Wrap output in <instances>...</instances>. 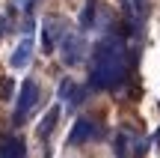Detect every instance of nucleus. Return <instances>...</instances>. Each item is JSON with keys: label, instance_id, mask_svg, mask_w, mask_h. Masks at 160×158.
<instances>
[{"label": "nucleus", "instance_id": "12", "mask_svg": "<svg viewBox=\"0 0 160 158\" xmlns=\"http://www.w3.org/2000/svg\"><path fill=\"white\" fill-rule=\"evenodd\" d=\"M12 93H15V84H12L9 78H6V81H0V99L9 101V99H12Z\"/></svg>", "mask_w": 160, "mask_h": 158}, {"label": "nucleus", "instance_id": "10", "mask_svg": "<svg viewBox=\"0 0 160 158\" xmlns=\"http://www.w3.org/2000/svg\"><path fill=\"white\" fill-rule=\"evenodd\" d=\"M57 119H59V105H53L51 111H48V117H45V119L39 123V128H36V134H39V137H48V134H51L53 128H57Z\"/></svg>", "mask_w": 160, "mask_h": 158}, {"label": "nucleus", "instance_id": "5", "mask_svg": "<svg viewBox=\"0 0 160 158\" xmlns=\"http://www.w3.org/2000/svg\"><path fill=\"white\" fill-rule=\"evenodd\" d=\"M95 134H98L95 123H92V119H86V117H80L77 123H74V128L68 131V146H83V143L92 140Z\"/></svg>", "mask_w": 160, "mask_h": 158}, {"label": "nucleus", "instance_id": "14", "mask_svg": "<svg viewBox=\"0 0 160 158\" xmlns=\"http://www.w3.org/2000/svg\"><path fill=\"white\" fill-rule=\"evenodd\" d=\"M151 143H154V146H160V128L154 131V137H151Z\"/></svg>", "mask_w": 160, "mask_h": 158}, {"label": "nucleus", "instance_id": "7", "mask_svg": "<svg viewBox=\"0 0 160 158\" xmlns=\"http://www.w3.org/2000/svg\"><path fill=\"white\" fill-rule=\"evenodd\" d=\"M59 101H65L68 107H77L83 101V90H77L71 78H62L59 81Z\"/></svg>", "mask_w": 160, "mask_h": 158}, {"label": "nucleus", "instance_id": "13", "mask_svg": "<svg viewBox=\"0 0 160 158\" xmlns=\"http://www.w3.org/2000/svg\"><path fill=\"white\" fill-rule=\"evenodd\" d=\"M21 9H24V12H27V15H30V12L36 9V0H21Z\"/></svg>", "mask_w": 160, "mask_h": 158}, {"label": "nucleus", "instance_id": "3", "mask_svg": "<svg viewBox=\"0 0 160 158\" xmlns=\"http://www.w3.org/2000/svg\"><path fill=\"white\" fill-rule=\"evenodd\" d=\"M59 54H62V63L65 66L83 63V57H86V39H83V33H68V30H65V36L59 39Z\"/></svg>", "mask_w": 160, "mask_h": 158}, {"label": "nucleus", "instance_id": "8", "mask_svg": "<svg viewBox=\"0 0 160 158\" xmlns=\"http://www.w3.org/2000/svg\"><path fill=\"white\" fill-rule=\"evenodd\" d=\"M24 155H27V146L18 137H6L0 143V158H24Z\"/></svg>", "mask_w": 160, "mask_h": 158}, {"label": "nucleus", "instance_id": "2", "mask_svg": "<svg viewBox=\"0 0 160 158\" xmlns=\"http://www.w3.org/2000/svg\"><path fill=\"white\" fill-rule=\"evenodd\" d=\"M36 105H39V84H36L33 78H27V81L21 84V93H18V105H15V113H12V123L24 125L27 117L36 111Z\"/></svg>", "mask_w": 160, "mask_h": 158}, {"label": "nucleus", "instance_id": "4", "mask_svg": "<svg viewBox=\"0 0 160 158\" xmlns=\"http://www.w3.org/2000/svg\"><path fill=\"white\" fill-rule=\"evenodd\" d=\"M62 36H65V24H62V18H57V15L45 18V27H42V51L51 54L53 48H57V39H62Z\"/></svg>", "mask_w": 160, "mask_h": 158}, {"label": "nucleus", "instance_id": "9", "mask_svg": "<svg viewBox=\"0 0 160 158\" xmlns=\"http://www.w3.org/2000/svg\"><path fill=\"white\" fill-rule=\"evenodd\" d=\"M131 140H133L131 131H119V134H116V140H113L116 158H131V146H137V143H131Z\"/></svg>", "mask_w": 160, "mask_h": 158}, {"label": "nucleus", "instance_id": "11", "mask_svg": "<svg viewBox=\"0 0 160 158\" xmlns=\"http://www.w3.org/2000/svg\"><path fill=\"white\" fill-rule=\"evenodd\" d=\"M92 21H95V0H86L83 12H80V30H89Z\"/></svg>", "mask_w": 160, "mask_h": 158}, {"label": "nucleus", "instance_id": "1", "mask_svg": "<svg viewBox=\"0 0 160 158\" xmlns=\"http://www.w3.org/2000/svg\"><path fill=\"white\" fill-rule=\"evenodd\" d=\"M128 78V51L119 36H107L92 48L89 84L95 90H119Z\"/></svg>", "mask_w": 160, "mask_h": 158}, {"label": "nucleus", "instance_id": "6", "mask_svg": "<svg viewBox=\"0 0 160 158\" xmlns=\"http://www.w3.org/2000/svg\"><path fill=\"white\" fill-rule=\"evenodd\" d=\"M30 57H33V27H27V33H24L21 45L15 48V54H12V69H27L30 66Z\"/></svg>", "mask_w": 160, "mask_h": 158}]
</instances>
